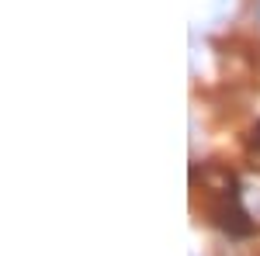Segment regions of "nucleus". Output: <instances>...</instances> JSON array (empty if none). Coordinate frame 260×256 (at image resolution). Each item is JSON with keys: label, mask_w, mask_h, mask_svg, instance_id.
<instances>
[{"label": "nucleus", "mask_w": 260, "mask_h": 256, "mask_svg": "<svg viewBox=\"0 0 260 256\" xmlns=\"http://www.w3.org/2000/svg\"><path fill=\"white\" fill-rule=\"evenodd\" d=\"M250 145H253V149H260V125L253 128V138H250Z\"/></svg>", "instance_id": "1"}]
</instances>
